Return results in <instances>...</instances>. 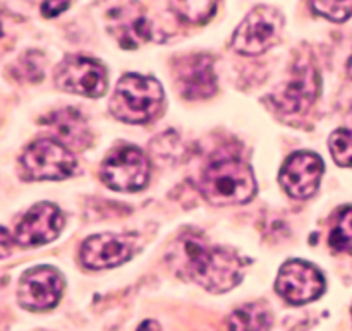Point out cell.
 <instances>
[{
    "label": "cell",
    "instance_id": "6da1fadb",
    "mask_svg": "<svg viewBox=\"0 0 352 331\" xmlns=\"http://www.w3.org/2000/svg\"><path fill=\"white\" fill-rule=\"evenodd\" d=\"M175 270L213 294L229 292L243 280L244 263L236 253L212 246L196 233H186L168 256Z\"/></svg>",
    "mask_w": 352,
    "mask_h": 331
},
{
    "label": "cell",
    "instance_id": "7a4b0ae2",
    "mask_svg": "<svg viewBox=\"0 0 352 331\" xmlns=\"http://www.w3.org/2000/svg\"><path fill=\"white\" fill-rule=\"evenodd\" d=\"M199 189L215 206L244 205L256 194V181L246 161L232 155H220L205 167Z\"/></svg>",
    "mask_w": 352,
    "mask_h": 331
},
{
    "label": "cell",
    "instance_id": "3957f363",
    "mask_svg": "<svg viewBox=\"0 0 352 331\" xmlns=\"http://www.w3.org/2000/svg\"><path fill=\"white\" fill-rule=\"evenodd\" d=\"M164 103V88L153 78L126 74L117 82L110 110L122 122L143 124L153 119Z\"/></svg>",
    "mask_w": 352,
    "mask_h": 331
},
{
    "label": "cell",
    "instance_id": "277c9868",
    "mask_svg": "<svg viewBox=\"0 0 352 331\" xmlns=\"http://www.w3.org/2000/svg\"><path fill=\"white\" fill-rule=\"evenodd\" d=\"M21 168L28 181H64L74 174L76 158L60 141L45 137L24 150Z\"/></svg>",
    "mask_w": 352,
    "mask_h": 331
},
{
    "label": "cell",
    "instance_id": "5b68a950",
    "mask_svg": "<svg viewBox=\"0 0 352 331\" xmlns=\"http://www.w3.org/2000/svg\"><path fill=\"white\" fill-rule=\"evenodd\" d=\"M284 26V17L268 5L254 7L232 36V48L241 55H260L274 47Z\"/></svg>",
    "mask_w": 352,
    "mask_h": 331
},
{
    "label": "cell",
    "instance_id": "8992f818",
    "mask_svg": "<svg viewBox=\"0 0 352 331\" xmlns=\"http://www.w3.org/2000/svg\"><path fill=\"white\" fill-rule=\"evenodd\" d=\"M150 174V161L143 151L134 146L113 150L102 167L103 182L110 189L120 192H136L146 187Z\"/></svg>",
    "mask_w": 352,
    "mask_h": 331
},
{
    "label": "cell",
    "instance_id": "52a82bcc",
    "mask_svg": "<svg viewBox=\"0 0 352 331\" xmlns=\"http://www.w3.org/2000/svg\"><path fill=\"white\" fill-rule=\"evenodd\" d=\"M60 89L74 95L98 98L107 91V71L98 60L86 55H69L55 72Z\"/></svg>",
    "mask_w": 352,
    "mask_h": 331
},
{
    "label": "cell",
    "instance_id": "ba28073f",
    "mask_svg": "<svg viewBox=\"0 0 352 331\" xmlns=\"http://www.w3.org/2000/svg\"><path fill=\"white\" fill-rule=\"evenodd\" d=\"M278 295L292 306L308 304L316 301L325 290V280L318 268L301 260H291L278 271Z\"/></svg>",
    "mask_w": 352,
    "mask_h": 331
},
{
    "label": "cell",
    "instance_id": "9c48e42d",
    "mask_svg": "<svg viewBox=\"0 0 352 331\" xmlns=\"http://www.w3.org/2000/svg\"><path fill=\"white\" fill-rule=\"evenodd\" d=\"M64 292V278L55 268L36 266L26 271L19 282L17 299L28 311H47L57 306Z\"/></svg>",
    "mask_w": 352,
    "mask_h": 331
},
{
    "label": "cell",
    "instance_id": "30bf717a",
    "mask_svg": "<svg viewBox=\"0 0 352 331\" xmlns=\"http://www.w3.org/2000/svg\"><path fill=\"white\" fill-rule=\"evenodd\" d=\"M320 93V76L309 60H298L289 81L274 95V103L280 112L299 113L315 103Z\"/></svg>",
    "mask_w": 352,
    "mask_h": 331
},
{
    "label": "cell",
    "instance_id": "8fae6325",
    "mask_svg": "<svg viewBox=\"0 0 352 331\" xmlns=\"http://www.w3.org/2000/svg\"><path fill=\"white\" fill-rule=\"evenodd\" d=\"M323 170V160L318 155L311 151H298L287 158L278 181L291 198L308 199L318 191Z\"/></svg>",
    "mask_w": 352,
    "mask_h": 331
},
{
    "label": "cell",
    "instance_id": "7c38bea8",
    "mask_svg": "<svg viewBox=\"0 0 352 331\" xmlns=\"http://www.w3.org/2000/svg\"><path fill=\"white\" fill-rule=\"evenodd\" d=\"M64 227V216L60 209L52 203L34 205L16 229V242L23 247H36L57 239Z\"/></svg>",
    "mask_w": 352,
    "mask_h": 331
},
{
    "label": "cell",
    "instance_id": "4fadbf2b",
    "mask_svg": "<svg viewBox=\"0 0 352 331\" xmlns=\"http://www.w3.org/2000/svg\"><path fill=\"white\" fill-rule=\"evenodd\" d=\"M179 91L188 100H205L215 95L217 78L208 55H188L177 60L175 67Z\"/></svg>",
    "mask_w": 352,
    "mask_h": 331
},
{
    "label": "cell",
    "instance_id": "5bb4252c",
    "mask_svg": "<svg viewBox=\"0 0 352 331\" xmlns=\"http://www.w3.org/2000/svg\"><path fill=\"white\" fill-rule=\"evenodd\" d=\"M134 253L131 237L116 233H98L86 239L81 246L82 264L89 270H107L126 263Z\"/></svg>",
    "mask_w": 352,
    "mask_h": 331
},
{
    "label": "cell",
    "instance_id": "9a60e30c",
    "mask_svg": "<svg viewBox=\"0 0 352 331\" xmlns=\"http://www.w3.org/2000/svg\"><path fill=\"white\" fill-rule=\"evenodd\" d=\"M109 30L122 48H138L151 40L153 26L138 3L117 7L109 14Z\"/></svg>",
    "mask_w": 352,
    "mask_h": 331
},
{
    "label": "cell",
    "instance_id": "2e32d148",
    "mask_svg": "<svg viewBox=\"0 0 352 331\" xmlns=\"http://www.w3.org/2000/svg\"><path fill=\"white\" fill-rule=\"evenodd\" d=\"M45 126L69 150H85L91 143V133L85 117L76 109H62L45 119Z\"/></svg>",
    "mask_w": 352,
    "mask_h": 331
},
{
    "label": "cell",
    "instance_id": "e0dca14e",
    "mask_svg": "<svg viewBox=\"0 0 352 331\" xmlns=\"http://www.w3.org/2000/svg\"><path fill=\"white\" fill-rule=\"evenodd\" d=\"M219 0H170V9L186 24L199 26L215 14Z\"/></svg>",
    "mask_w": 352,
    "mask_h": 331
},
{
    "label": "cell",
    "instance_id": "ac0fdd59",
    "mask_svg": "<svg viewBox=\"0 0 352 331\" xmlns=\"http://www.w3.org/2000/svg\"><path fill=\"white\" fill-rule=\"evenodd\" d=\"M272 325V312L263 304L243 306L229 318V326L234 330H268Z\"/></svg>",
    "mask_w": 352,
    "mask_h": 331
},
{
    "label": "cell",
    "instance_id": "d6986e66",
    "mask_svg": "<svg viewBox=\"0 0 352 331\" xmlns=\"http://www.w3.org/2000/svg\"><path fill=\"white\" fill-rule=\"evenodd\" d=\"M330 246L337 253L352 249V206H346L337 216L336 227L329 239Z\"/></svg>",
    "mask_w": 352,
    "mask_h": 331
},
{
    "label": "cell",
    "instance_id": "ffe728a7",
    "mask_svg": "<svg viewBox=\"0 0 352 331\" xmlns=\"http://www.w3.org/2000/svg\"><path fill=\"white\" fill-rule=\"evenodd\" d=\"M329 146L337 165H340V167H352V130H336L330 136Z\"/></svg>",
    "mask_w": 352,
    "mask_h": 331
},
{
    "label": "cell",
    "instance_id": "44dd1931",
    "mask_svg": "<svg viewBox=\"0 0 352 331\" xmlns=\"http://www.w3.org/2000/svg\"><path fill=\"white\" fill-rule=\"evenodd\" d=\"M316 14L333 21L344 23L352 16V0H311Z\"/></svg>",
    "mask_w": 352,
    "mask_h": 331
},
{
    "label": "cell",
    "instance_id": "7402d4cb",
    "mask_svg": "<svg viewBox=\"0 0 352 331\" xmlns=\"http://www.w3.org/2000/svg\"><path fill=\"white\" fill-rule=\"evenodd\" d=\"M69 7V0H45L41 3V14L45 17H55L60 12H64Z\"/></svg>",
    "mask_w": 352,
    "mask_h": 331
},
{
    "label": "cell",
    "instance_id": "603a6c76",
    "mask_svg": "<svg viewBox=\"0 0 352 331\" xmlns=\"http://www.w3.org/2000/svg\"><path fill=\"white\" fill-rule=\"evenodd\" d=\"M12 246H14V239L10 237V233L7 232L6 229L0 227V260L10 256V253H12Z\"/></svg>",
    "mask_w": 352,
    "mask_h": 331
},
{
    "label": "cell",
    "instance_id": "cb8c5ba5",
    "mask_svg": "<svg viewBox=\"0 0 352 331\" xmlns=\"http://www.w3.org/2000/svg\"><path fill=\"white\" fill-rule=\"evenodd\" d=\"M144 328H153V330H160V325L155 321H144L140 325V330H144Z\"/></svg>",
    "mask_w": 352,
    "mask_h": 331
},
{
    "label": "cell",
    "instance_id": "d4e9b609",
    "mask_svg": "<svg viewBox=\"0 0 352 331\" xmlns=\"http://www.w3.org/2000/svg\"><path fill=\"white\" fill-rule=\"evenodd\" d=\"M347 72H349V76H351V79H352V57H351L349 64H347Z\"/></svg>",
    "mask_w": 352,
    "mask_h": 331
},
{
    "label": "cell",
    "instance_id": "484cf974",
    "mask_svg": "<svg viewBox=\"0 0 352 331\" xmlns=\"http://www.w3.org/2000/svg\"><path fill=\"white\" fill-rule=\"evenodd\" d=\"M3 34V31H2V24H0V36H2Z\"/></svg>",
    "mask_w": 352,
    "mask_h": 331
}]
</instances>
